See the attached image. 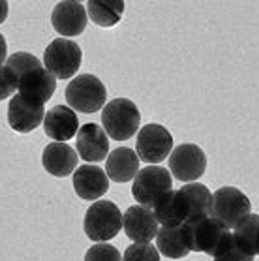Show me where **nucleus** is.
I'll list each match as a JSON object with an SVG mask.
<instances>
[{"label":"nucleus","instance_id":"5","mask_svg":"<svg viewBox=\"0 0 259 261\" xmlns=\"http://www.w3.org/2000/svg\"><path fill=\"white\" fill-rule=\"evenodd\" d=\"M252 211V203L235 186H222L212 194L211 214L212 218L222 222L225 227L235 229V226L242 218H246Z\"/></svg>","mask_w":259,"mask_h":261},{"label":"nucleus","instance_id":"1","mask_svg":"<svg viewBox=\"0 0 259 261\" xmlns=\"http://www.w3.org/2000/svg\"><path fill=\"white\" fill-rule=\"evenodd\" d=\"M103 130L115 141H126L136 136L141 124V113L137 106L128 98H115L101 111Z\"/></svg>","mask_w":259,"mask_h":261},{"label":"nucleus","instance_id":"8","mask_svg":"<svg viewBox=\"0 0 259 261\" xmlns=\"http://www.w3.org/2000/svg\"><path fill=\"white\" fill-rule=\"evenodd\" d=\"M171 150H173V136L164 126L147 124L137 134L136 154L145 164H160L162 160L169 158Z\"/></svg>","mask_w":259,"mask_h":261},{"label":"nucleus","instance_id":"9","mask_svg":"<svg viewBox=\"0 0 259 261\" xmlns=\"http://www.w3.org/2000/svg\"><path fill=\"white\" fill-rule=\"evenodd\" d=\"M206 156L201 147L194 143H183L171 150L169 154V173L175 175L177 180L194 182L205 173Z\"/></svg>","mask_w":259,"mask_h":261},{"label":"nucleus","instance_id":"30","mask_svg":"<svg viewBox=\"0 0 259 261\" xmlns=\"http://www.w3.org/2000/svg\"><path fill=\"white\" fill-rule=\"evenodd\" d=\"M8 10H10V6H8L6 0H0V24L6 21L8 17Z\"/></svg>","mask_w":259,"mask_h":261},{"label":"nucleus","instance_id":"15","mask_svg":"<svg viewBox=\"0 0 259 261\" xmlns=\"http://www.w3.org/2000/svg\"><path fill=\"white\" fill-rule=\"evenodd\" d=\"M57 89V79L51 75L43 66L36 68V70L27 71L24 75L19 77V94L27 98V100L34 101V103H45L51 100Z\"/></svg>","mask_w":259,"mask_h":261},{"label":"nucleus","instance_id":"17","mask_svg":"<svg viewBox=\"0 0 259 261\" xmlns=\"http://www.w3.org/2000/svg\"><path fill=\"white\" fill-rule=\"evenodd\" d=\"M41 164L53 177H68L77 167V152L66 143H49L43 148Z\"/></svg>","mask_w":259,"mask_h":261},{"label":"nucleus","instance_id":"3","mask_svg":"<svg viewBox=\"0 0 259 261\" xmlns=\"http://www.w3.org/2000/svg\"><path fill=\"white\" fill-rule=\"evenodd\" d=\"M66 101L73 111L79 113H96L100 111V107L106 106L107 90L106 85L101 83L96 75L85 73V75H77L70 81L66 87Z\"/></svg>","mask_w":259,"mask_h":261},{"label":"nucleus","instance_id":"10","mask_svg":"<svg viewBox=\"0 0 259 261\" xmlns=\"http://www.w3.org/2000/svg\"><path fill=\"white\" fill-rule=\"evenodd\" d=\"M89 23V13L87 8L81 2L75 0H64L55 6L51 13V24L59 34L66 36L68 40L73 36L83 34V30L87 29Z\"/></svg>","mask_w":259,"mask_h":261},{"label":"nucleus","instance_id":"16","mask_svg":"<svg viewBox=\"0 0 259 261\" xmlns=\"http://www.w3.org/2000/svg\"><path fill=\"white\" fill-rule=\"evenodd\" d=\"M45 136L51 137L55 143H66L79 132V119L75 111L68 106H55L45 113L43 119Z\"/></svg>","mask_w":259,"mask_h":261},{"label":"nucleus","instance_id":"18","mask_svg":"<svg viewBox=\"0 0 259 261\" xmlns=\"http://www.w3.org/2000/svg\"><path fill=\"white\" fill-rule=\"evenodd\" d=\"M106 173L107 177L115 182H130L134 180L139 173V158L136 150L128 147L115 148L111 154L107 156L106 162Z\"/></svg>","mask_w":259,"mask_h":261},{"label":"nucleus","instance_id":"7","mask_svg":"<svg viewBox=\"0 0 259 261\" xmlns=\"http://www.w3.org/2000/svg\"><path fill=\"white\" fill-rule=\"evenodd\" d=\"M171 190H173L171 173L162 166H147L145 169H139L132 186L136 201L143 207H152L160 197Z\"/></svg>","mask_w":259,"mask_h":261},{"label":"nucleus","instance_id":"24","mask_svg":"<svg viewBox=\"0 0 259 261\" xmlns=\"http://www.w3.org/2000/svg\"><path fill=\"white\" fill-rule=\"evenodd\" d=\"M233 235H235L248 250H252L253 254H259V216L257 214L250 213L246 218H242L235 226Z\"/></svg>","mask_w":259,"mask_h":261},{"label":"nucleus","instance_id":"13","mask_svg":"<svg viewBox=\"0 0 259 261\" xmlns=\"http://www.w3.org/2000/svg\"><path fill=\"white\" fill-rule=\"evenodd\" d=\"M77 152L85 162H101L109 156V137L100 124H85L77 132Z\"/></svg>","mask_w":259,"mask_h":261},{"label":"nucleus","instance_id":"14","mask_svg":"<svg viewBox=\"0 0 259 261\" xmlns=\"http://www.w3.org/2000/svg\"><path fill=\"white\" fill-rule=\"evenodd\" d=\"M73 190L85 201L100 199L109 190V177L100 166H79L73 173Z\"/></svg>","mask_w":259,"mask_h":261},{"label":"nucleus","instance_id":"25","mask_svg":"<svg viewBox=\"0 0 259 261\" xmlns=\"http://www.w3.org/2000/svg\"><path fill=\"white\" fill-rule=\"evenodd\" d=\"M6 66L10 70L21 77L27 71L36 70V68H41V62L38 57H34L32 53H24V51H19V53L10 55V59H6Z\"/></svg>","mask_w":259,"mask_h":261},{"label":"nucleus","instance_id":"2","mask_svg":"<svg viewBox=\"0 0 259 261\" xmlns=\"http://www.w3.org/2000/svg\"><path fill=\"white\" fill-rule=\"evenodd\" d=\"M83 227L87 237L96 244L111 241L122 229V213L113 201H96L85 214Z\"/></svg>","mask_w":259,"mask_h":261},{"label":"nucleus","instance_id":"6","mask_svg":"<svg viewBox=\"0 0 259 261\" xmlns=\"http://www.w3.org/2000/svg\"><path fill=\"white\" fill-rule=\"evenodd\" d=\"M83 51L79 43L71 42L68 38H59L49 43L45 53H43V62L45 70L55 75V79H70L73 77L79 66H81Z\"/></svg>","mask_w":259,"mask_h":261},{"label":"nucleus","instance_id":"26","mask_svg":"<svg viewBox=\"0 0 259 261\" xmlns=\"http://www.w3.org/2000/svg\"><path fill=\"white\" fill-rule=\"evenodd\" d=\"M122 261H160V252L150 243H134L124 252Z\"/></svg>","mask_w":259,"mask_h":261},{"label":"nucleus","instance_id":"27","mask_svg":"<svg viewBox=\"0 0 259 261\" xmlns=\"http://www.w3.org/2000/svg\"><path fill=\"white\" fill-rule=\"evenodd\" d=\"M85 261H122V255L115 246L107 243L94 244L87 250L85 254Z\"/></svg>","mask_w":259,"mask_h":261},{"label":"nucleus","instance_id":"21","mask_svg":"<svg viewBox=\"0 0 259 261\" xmlns=\"http://www.w3.org/2000/svg\"><path fill=\"white\" fill-rule=\"evenodd\" d=\"M152 213L154 218L158 220V224H162V226H180L186 222V213H184L178 190H171L164 194L152 205Z\"/></svg>","mask_w":259,"mask_h":261},{"label":"nucleus","instance_id":"19","mask_svg":"<svg viewBox=\"0 0 259 261\" xmlns=\"http://www.w3.org/2000/svg\"><path fill=\"white\" fill-rule=\"evenodd\" d=\"M178 196H180V201H183L186 220L201 218V216H209L211 214L212 194L205 184H184L183 188L178 190Z\"/></svg>","mask_w":259,"mask_h":261},{"label":"nucleus","instance_id":"29","mask_svg":"<svg viewBox=\"0 0 259 261\" xmlns=\"http://www.w3.org/2000/svg\"><path fill=\"white\" fill-rule=\"evenodd\" d=\"M6 53H8L6 38L0 34V66H2V62H6Z\"/></svg>","mask_w":259,"mask_h":261},{"label":"nucleus","instance_id":"20","mask_svg":"<svg viewBox=\"0 0 259 261\" xmlns=\"http://www.w3.org/2000/svg\"><path fill=\"white\" fill-rule=\"evenodd\" d=\"M156 248L162 255L169 259H183L190 254L188 239H186V229L184 224L180 226H164L158 229L156 235Z\"/></svg>","mask_w":259,"mask_h":261},{"label":"nucleus","instance_id":"28","mask_svg":"<svg viewBox=\"0 0 259 261\" xmlns=\"http://www.w3.org/2000/svg\"><path fill=\"white\" fill-rule=\"evenodd\" d=\"M19 89V77L8 66H0V101L10 98Z\"/></svg>","mask_w":259,"mask_h":261},{"label":"nucleus","instance_id":"12","mask_svg":"<svg viewBox=\"0 0 259 261\" xmlns=\"http://www.w3.org/2000/svg\"><path fill=\"white\" fill-rule=\"evenodd\" d=\"M122 227L130 241L150 243L158 235V220L154 218L150 207L132 205L122 216Z\"/></svg>","mask_w":259,"mask_h":261},{"label":"nucleus","instance_id":"22","mask_svg":"<svg viewBox=\"0 0 259 261\" xmlns=\"http://www.w3.org/2000/svg\"><path fill=\"white\" fill-rule=\"evenodd\" d=\"M124 2H113V0H89L87 2V13L92 19V23L98 27H115L120 23L124 15Z\"/></svg>","mask_w":259,"mask_h":261},{"label":"nucleus","instance_id":"4","mask_svg":"<svg viewBox=\"0 0 259 261\" xmlns=\"http://www.w3.org/2000/svg\"><path fill=\"white\" fill-rule=\"evenodd\" d=\"M186 239H188L190 252H203L206 255H214L220 243L229 235V227H225L212 216H201L184 222Z\"/></svg>","mask_w":259,"mask_h":261},{"label":"nucleus","instance_id":"23","mask_svg":"<svg viewBox=\"0 0 259 261\" xmlns=\"http://www.w3.org/2000/svg\"><path fill=\"white\" fill-rule=\"evenodd\" d=\"M212 257H214V261H253L255 254L252 250H248L233 233H229L220 243Z\"/></svg>","mask_w":259,"mask_h":261},{"label":"nucleus","instance_id":"11","mask_svg":"<svg viewBox=\"0 0 259 261\" xmlns=\"http://www.w3.org/2000/svg\"><path fill=\"white\" fill-rule=\"evenodd\" d=\"M45 119V107L15 94L8 106V124L17 134H30Z\"/></svg>","mask_w":259,"mask_h":261}]
</instances>
